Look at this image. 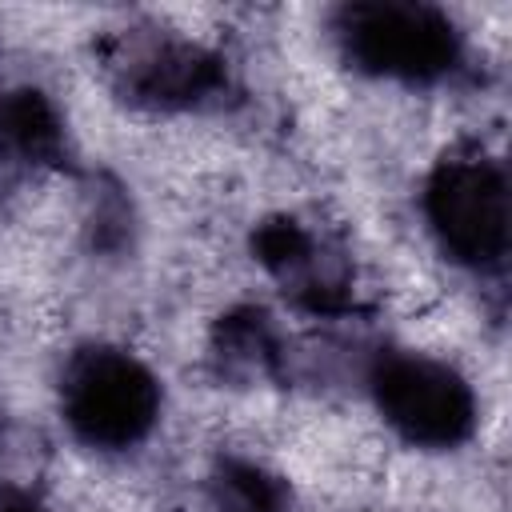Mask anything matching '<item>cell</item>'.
Here are the masks:
<instances>
[{
  "label": "cell",
  "instance_id": "1",
  "mask_svg": "<svg viewBox=\"0 0 512 512\" xmlns=\"http://www.w3.org/2000/svg\"><path fill=\"white\" fill-rule=\"evenodd\" d=\"M344 56L384 80L432 84L460 68L464 36L448 12L416 0L348 4L336 16Z\"/></svg>",
  "mask_w": 512,
  "mask_h": 512
},
{
  "label": "cell",
  "instance_id": "2",
  "mask_svg": "<svg viewBox=\"0 0 512 512\" xmlns=\"http://www.w3.org/2000/svg\"><path fill=\"white\" fill-rule=\"evenodd\" d=\"M64 420L92 448H132L160 420V380L124 348H88L64 372Z\"/></svg>",
  "mask_w": 512,
  "mask_h": 512
},
{
  "label": "cell",
  "instance_id": "3",
  "mask_svg": "<svg viewBox=\"0 0 512 512\" xmlns=\"http://www.w3.org/2000/svg\"><path fill=\"white\" fill-rule=\"evenodd\" d=\"M436 244L464 268L488 272L508 256V176L484 152L444 160L424 188Z\"/></svg>",
  "mask_w": 512,
  "mask_h": 512
},
{
  "label": "cell",
  "instance_id": "4",
  "mask_svg": "<svg viewBox=\"0 0 512 512\" xmlns=\"http://www.w3.org/2000/svg\"><path fill=\"white\" fill-rule=\"evenodd\" d=\"M380 416L416 448H456L476 428V392L444 360L384 352L368 376Z\"/></svg>",
  "mask_w": 512,
  "mask_h": 512
},
{
  "label": "cell",
  "instance_id": "5",
  "mask_svg": "<svg viewBox=\"0 0 512 512\" xmlns=\"http://www.w3.org/2000/svg\"><path fill=\"white\" fill-rule=\"evenodd\" d=\"M56 116L40 92H12L0 100V148L32 160L56 148Z\"/></svg>",
  "mask_w": 512,
  "mask_h": 512
},
{
  "label": "cell",
  "instance_id": "6",
  "mask_svg": "<svg viewBox=\"0 0 512 512\" xmlns=\"http://www.w3.org/2000/svg\"><path fill=\"white\" fill-rule=\"evenodd\" d=\"M216 512H288V496L268 472L252 464H228L216 480Z\"/></svg>",
  "mask_w": 512,
  "mask_h": 512
},
{
  "label": "cell",
  "instance_id": "7",
  "mask_svg": "<svg viewBox=\"0 0 512 512\" xmlns=\"http://www.w3.org/2000/svg\"><path fill=\"white\" fill-rule=\"evenodd\" d=\"M0 512H48V508L36 504V500H28V496H8V500L0 504Z\"/></svg>",
  "mask_w": 512,
  "mask_h": 512
}]
</instances>
